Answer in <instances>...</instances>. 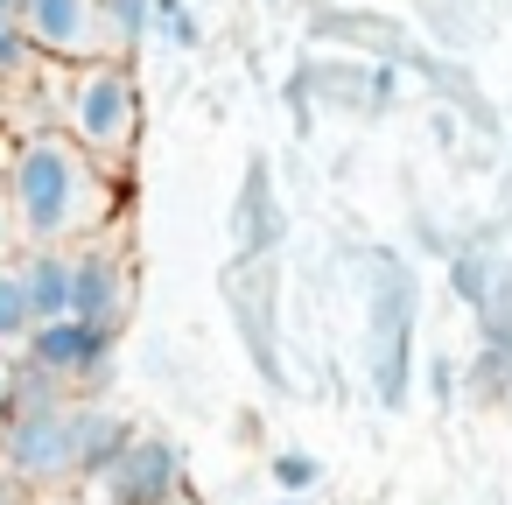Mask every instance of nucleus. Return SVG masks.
I'll return each mask as SVG.
<instances>
[{"label": "nucleus", "mask_w": 512, "mask_h": 505, "mask_svg": "<svg viewBox=\"0 0 512 505\" xmlns=\"http://www.w3.org/2000/svg\"><path fill=\"white\" fill-rule=\"evenodd\" d=\"M85 190H92V162L71 134H29L8 162V204L36 246H57L85 225Z\"/></svg>", "instance_id": "nucleus-1"}, {"label": "nucleus", "mask_w": 512, "mask_h": 505, "mask_svg": "<svg viewBox=\"0 0 512 505\" xmlns=\"http://www.w3.org/2000/svg\"><path fill=\"white\" fill-rule=\"evenodd\" d=\"M372 386L386 407L407 400V330H414V267L400 253H372Z\"/></svg>", "instance_id": "nucleus-2"}, {"label": "nucleus", "mask_w": 512, "mask_h": 505, "mask_svg": "<svg viewBox=\"0 0 512 505\" xmlns=\"http://www.w3.org/2000/svg\"><path fill=\"white\" fill-rule=\"evenodd\" d=\"M22 358H29L36 372H50L64 393H85V386H99V379L113 372L120 330H113V323H85V316H57V323H36V330L22 337Z\"/></svg>", "instance_id": "nucleus-3"}, {"label": "nucleus", "mask_w": 512, "mask_h": 505, "mask_svg": "<svg viewBox=\"0 0 512 505\" xmlns=\"http://www.w3.org/2000/svg\"><path fill=\"white\" fill-rule=\"evenodd\" d=\"M134 134H141V92H134V78L120 64L85 71L78 92H71V141L92 148V155H120V148H134Z\"/></svg>", "instance_id": "nucleus-4"}, {"label": "nucleus", "mask_w": 512, "mask_h": 505, "mask_svg": "<svg viewBox=\"0 0 512 505\" xmlns=\"http://www.w3.org/2000/svg\"><path fill=\"white\" fill-rule=\"evenodd\" d=\"M183 498V449L169 435H127V449L99 477V505H176Z\"/></svg>", "instance_id": "nucleus-5"}, {"label": "nucleus", "mask_w": 512, "mask_h": 505, "mask_svg": "<svg viewBox=\"0 0 512 505\" xmlns=\"http://www.w3.org/2000/svg\"><path fill=\"white\" fill-rule=\"evenodd\" d=\"M0 463H8L22 484H64L71 477V400L0 421Z\"/></svg>", "instance_id": "nucleus-6"}, {"label": "nucleus", "mask_w": 512, "mask_h": 505, "mask_svg": "<svg viewBox=\"0 0 512 505\" xmlns=\"http://www.w3.org/2000/svg\"><path fill=\"white\" fill-rule=\"evenodd\" d=\"M127 435H134V428H127L106 400H71V477L99 484L106 463L127 449Z\"/></svg>", "instance_id": "nucleus-7"}, {"label": "nucleus", "mask_w": 512, "mask_h": 505, "mask_svg": "<svg viewBox=\"0 0 512 505\" xmlns=\"http://www.w3.org/2000/svg\"><path fill=\"white\" fill-rule=\"evenodd\" d=\"M71 316L120 330V316H127V267L113 253H71Z\"/></svg>", "instance_id": "nucleus-8"}, {"label": "nucleus", "mask_w": 512, "mask_h": 505, "mask_svg": "<svg viewBox=\"0 0 512 505\" xmlns=\"http://www.w3.org/2000/svg\"><path fill=\"white\" fill-rule=\"evenodd\" d=\"M15 274H22V295H29V316H36V323L71 316V253L36 246L29 260H15Z\"/></svg>", "instance_id": "nucleus-9"}, {"label": "nucleus", "mask_w": 512, "mask_h": 505, "mask_svg": "<svg viewBox=\"0 0 512 505\" xmlns=\"http://www.w3.org/2000/svg\"><path fill=\"white\" fill-rule=\"evenodd\" d=\"M22 36L43 43V50H57V57L85 50V36H92V0H29V8H22Z\"/></svg>", "instance_id": "nucleus-10"}, {"label": "nucleus", "mask_w": 512, "mask_h": 505, "mask_svg": "<svg viewBox=\"0 0 512 505\" xmlns=\"http://www.w3.org/2000/svg\"><path fill=\"white\" fill-rule=\"evenodd\" d=\"M470 316H477V330H484V351L512 365V260L491 267V281H484V295H477Z\"/></svg>", "instance_id": "nucleus-11"}, {"label": "nucleus", "mask_w": 512, "mask_h": 505, "mask_svg": "<svg viewBox=\"0 0 512 505\" xmlns=\"http://www.w3.org/2000/svg\"><path fill=\"white\" fill-rule=\"evenodd\" d=\"M232 225H239V260L267 253L274 232H281V218H274V204H267V169H260V162H253V176H246V197L232 204Z\"/></svg>", "instance_id": "nucleus-12"}, {"label": "nucleus", "mask_w": 512, "mask_h": 505, "mask_svg": "<svg viewBox=\"0 0 512 505\" xmlns=\"http://www.w3.org/2000/svg\"><path fill=\"white\" fill-rule=\"evenodd\" d=\"M148 29H155L169 50H197V43H204V22H197L190 0H148Z\"/></svg>", "instance_id": "nucleus-13"}, {"label": "nucleus", "mask_w": 512, "mask_h": 505, "mask_svg": "<svg viewBox=\"0 0 512 505\" xmlns=\"http://www.w3.org/2000/svg\"><path fill=\"white\" fill-rule=\"evenodd\" d=\"M36 330V316H29V295H22V274L8 267V260H0V351H8V344H22Z\"/></svg>", "instance_id": "nucleus-14"}, {"label": "nucleus", "mask_w": 512, "mask_h": 505, "mask_svg": "<svg viewBox=\"0 0 512 505\" xmlns=\"http://www.w3.org/2000/svg\"><path fill=\"white\" fill-rule=\"evenodd\" d=\"M92 22H106V36L134 50L148 36V0H92Z\"/></svg>", "instance_id": "nucleus-15"}, {"label": "nucleus", "mask_w": 512, "mask_h": 505, "mask_svg": "<svg viewBox=\"0 0 512 505\" xmlns=\"http://www.w3.org/2000/svg\"><path fill=\"white\" fill-rule=\"evenodd\" d=\"M491 267H498V253H491V246H470V253H456V260H449V288H456V295L477 309V295H484Z\"/></svg>", "instance_id": "nucleus-16"}, {"label": "nucleus", "mask_w": 512, "mask_h": 505, "mask_svg": "<svg viewBox=\"0 0 512 505\" xmlns=\"http://www.w3.org/2000/svg\"><path fill=\"white\" fill-rule=\"evenodd\" d=\"M316 477H323V463H316V456H302V449H281V456H274V484H281L288 498H295V491H309Z\"/></svg>", "instance_id": "nucleus-17"}, {"label": "nucleus", "mask_w": 512, "mask_h": 505, "mask_svg": "<svg viewBox=\"0 0 512 505\" xmlns=\"http://www.w3.org/2000/svg\"><path fill=\"white\" fill-rule=\"evenodd\" d=\"M22 71H29V36H22V22H0V85Z\"/></svg>", "instance_id": "nucleus-18"}, {"label": "nucleus", "mask_w": 512, "mask_h": 505, "mask_svg": "<svg viewBox=\"0 0 512 505\" xmlns=\"http://www.w3.org/2000/svg\"><path fill=\"white\" fill-rule=\"evenodd\" d=\"M428 379H435V400H449V393H456V365H449V358H435V372H428Z\"/></svg>", "instance_id": "nucleus-19"}, {"label": "nucleus", "mask_w": 512, "mask_h": 505, "mask_svg": "<svg viewBox=\"0 0 512 505\" xmlns=\"http://www.w3.org/2000/svg\"><path fill=\"white\" fill-rule=\"evenodd\" d=\"M22 491H29V484H22L8 463H0V505H22Z\"/></svg>", "instance_id": "nucleus-20"}, {"label": "nucleus", "mask_w": 512, "mask_h": 505, "mask_svg": "<svg viewBox=\"0 0 512 505\" xmlns=\"http://www.w3.org/2000/svg\"><path fill=\"white\" fill-rule=\"evenodd\" d=\"M22 8H29V0H0V22H22Z\"/></svg>", "instance_id": "nucleus-21"}, {"label": "nucleus", "mask_w": 512, "mask_h": 505, "mask_svg": "<svg viewBox=\"0 0 512 505\" xmlns=\"http://www.w3.org/2000/svg\"><path fill=\"white\" fill-rule=\"evenodd\" d=\"M50 505H99V498H50Z\"/></svg>", "instance_id": "nucleus-22"}, {"label": "nucleus", "mask_w": 512, "mask_h": 505, "mask_svg": "<svg viewBox=\"0 0 512 505\" xmlns=\"http://www.w3.org/2000/svg\"><path fill=\"white\" fill-rule=\"evenodd\" d=\"M0 393H8V351H0Z\"/></svg>", "instance_id": "nucleus-23"}, {"label": "nucleus", "mask_w": 512, "mask_h": 505, "mask_svg": "<svg viewBox=\"0 0 512 505\" xmlns=\"http://www.w3.org/2000/svg\"><path fill=\"white\" fill-rule=\"evenodd\" d=\"M190 8H197V0H190Z\"/></svg>", "instance_id": "nucleus-24"}]
</instances>
